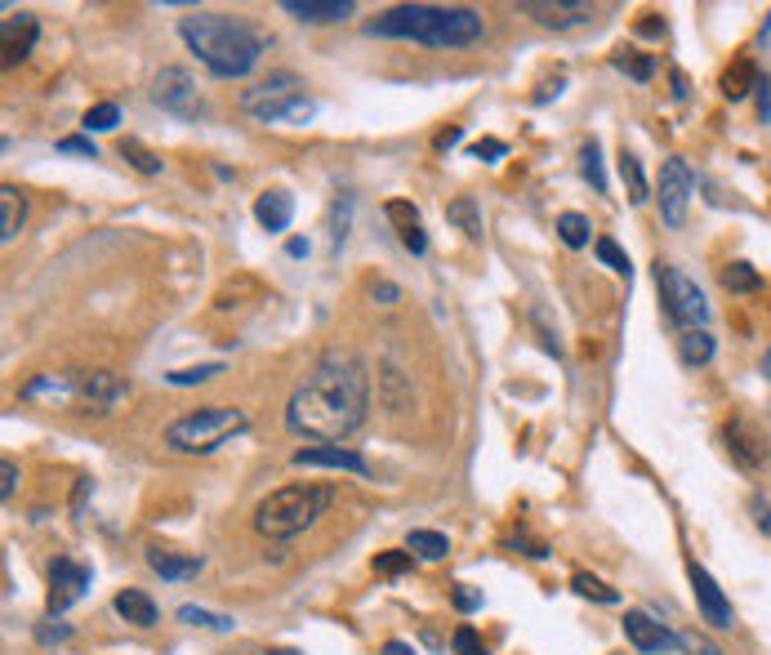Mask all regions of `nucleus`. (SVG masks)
I'll use <instances>...</instances> for the list:
<instances>
[{
  "instance_id": "f257e3e1",
  "label": "nucleus",
  "mask_w": 771,
  "mask_h": 655,
  "mask_svg": "<svg viewBox=\"0 0 771 655\" xmlns=\"http://www.w3.org/2000/svg\"><path fill=\"white\" fill-rule=\"evenodd\" d=\"M366 410H370V374L362 357L330 348L313 361V370L285 401V429L321 446H340L366 424Z\"/></svg>"
},
{
  "instance_id": "f03ea898",
  "label": "nucleus",
  "mask_w": 771,
  "mask_h": 655,
  "mask_svg": "<svg viewBox=\"0 0 771 655\" xmlns=\"http://www.w3.org/2000/svg\"><path fill=\"white\" fill-rule=\"evenodd\" d=\"M179 36L201 59V67L219 81L250 76L268 50V36L255 23L236 14H215V10H192L187 18H179Z\"/></svg>"
},
{
  "instance_id": "7ed1b4c3",
  "label": "nucleus",
  "mask_w": 771,
  "mask_h": 655,
  "mask_svg": "<svg viewBox=\"0 0 771 655\" xmlns=\"http://www.w3.org/2000/svg\"><path fill=\"white\" fill-rule=\"evenodd\" d=\"M366 36L415 40L428 50H464V45H477L487 36V23L468 5H393L366 23Z\"/></svg>"
},
{
  "instance_id": "20e7f679",
  "label": "nucleus",
  "mask_w": 771,
  "mask_h": 655,
  "mask_svg": "<svg viewBox=\"0 0 771 655\" xmlns=\"http://www.w3.org/2000/svg\"><path fill=\"white\" fill-rule=\"evenodd\" d=\"M326 508H330L326 486H304V482L281 486L255 504V531L264 540H295L326 518Z\"/></svg>"
},
{
  "instance_id": "39448f33",
  "label": "nucleus",
  "mask_w": 771,
  "mask_h": 655,
  "mask_svg": "<svg viewBox=\"0 0 771 655\" xmlns=\"http://www.w3.org/2000/svg\"><path fill=\"white\" fill-rule=\"evenodd\" d=\"M246 424H250L246 410H236V406H201V410L174 419L166 429V446L174 455H215L228 437L246 433Z\"/></svg>"
},
{
  "instance_id": "423d86ee",
  "label": "nucleus",
  "mask_w": 771,
  "mask_h": 655,
  "mask_svg": "<svg viewBox=\"0 0 771 655\" xmlns=\"http://www.w3.org/2000/svg\"><path fill=\"white\" fill-rule=\"evenodd\" d=\"M656 291H660V304L669 312V321H678L683 331H700L709 321V304H705V291L696 281L673 268V263H656Z\"/></svg>"
},
{
  "instance_id": "0eeeda50",
  "label": "nucleus",
  "mask_w": 771,
  "mask_h": 655,
  "mask_svg": "<svg viewBox=\"0 0 771 655\" xmlns=\"http://www.w3.org/2000/svg\"><path fill=\"white\" fill-rule=\"evenodd\" d=\"M692 193H696V174L683 157H669L664 170H660V219L669 227H683L687 219V206H692Z\"/></svg>"
},
{
  "instance_id": "6e6552de",
  "label": "nucleus",
  "mask_w": 771,
  "mask_h": 655,
  "mask_svg": "<svg viewBox=\"0 0 771 655\" xmlns=\"http://www.w3.org/2000/svg\"><path fill=\"white\" fill-rule=\"evenodd\" d=\"M152 99H157L166 112L197 116V81H192L187 67H161L157 81H152Z\"/></svg>"
},
{
  "instance_id": "1a4fd4ad",
  "label": "nucleus",
  "mask_w": 771,
  "mask_h": 655,
  "mask_svg": "<svg viewBox=\"0 0 771 655\" xmlns=\"http://www.w3.org/2000/svg\"><path fill=\"white\" fill-rule=\"evenodd\" d=\"M89 589V571L72 557H54L50 567V593H45V606H50V616H63L72 602H81V593Z\"/></svg>"
},
{
  "instance_id": "9d476101",
  "label": "nucleus",
  "mask_w": 771,
  "mask_h": 655,
  "mask_svg": "<svg viewBox=\"0 0 771 655\" xmlns=\"http://www.w3.org/2000/svg\"><path fill=\"white\" fill-rule=\"evenodd\" d=\"M687 576H692V589H696V602H700L705 625H713V629H732V625H736V611H732L727 593L718 589V580L700 567V561H687Z\"/></svg>"
},
{
  "instance_id": "9b49d317",
  "label": "nucleus",
  "mask_w": 771,
  "mask_h": 655,
  "mask_svg": "<svg viewBox=\"0 0 771 655\" xmlns=\"http://www.w3.org/2000/svg\"><path fill=\"white\" fill-rule=\"evenodd\" d=\"M517 14L536 18L540 27H553V32H566V27H580L593 18V5L585 0H522Z\"/></svg>"
},
{
  "instance_id": "f8f14e48",
  "label": "nucleus",
  "mask_w": 771,
  "mask_h": 655,
  "mask_svg": "<svg viewBox=\"0 0 771 655\" xmlns=\"http://www.w3.org/2000/svg\"><path fill=\"white\" fill-rule=\"evenodd\" d=\"M722 446L732 450V459H736L741 468L767 464V437L758 433V424H749V419H741V415L722 424Z\"/></svg>"
},
{
  "instance_id": "ddd939ff",
  "label": "nucleus",
  "mask_w": 771,
  "mask_h": 655,
  "mask_svg": "<svg viewBox=\"0 0 771 655\" xmlns=\"http://www.w3.org/2000/svg\"><path fill=\"white\" fill-rule=\"evenodd\" d=\"M299 76L295 72H272L268 81H259L255 89H246V94H241V108H246V112H268V108H281V103H291V99H299Z\"/></svg>"
},
{
  "instance_id": "4468645a",
  "label": "nucleus",
  "mask_w": 771,
  "mask_h": 655,
  "mask_svg": "<svg viewBox=\"0 0 771 655\" xmlns=\"http://www.w3.org/2000/svg\"><path fill=\"white\" fill-rule=\"evenodd\" d=\"M72 393H81L89 406L108 410V406H117V401L130 397V384L121 380V374H112V370H89V374H72Z\"/></svg>"
},
{
  "instance_id": "2eb2a0df",
  "label": "nucleus",
  "mask_w": 771,
  "mask_h": 655,
  "mask_svg": "<svg viewBox=\"0 0 771 655\" xmlns=\"http://www.w3.org/2000/svg\"><path fill=\"white\" fill-rule=\"evenodd\" d=\"M624 638H629L634 651H642V655H664V651L678 646V638H673L660 620H651L647 611H624Z\"/></svg>"
},
{
  "instance_id": "dca6fc26",
  "label": "nucleus",
  "mask_w": 771,
  "mask_h": 655,
  "mask_svg": "<svg viewBox=\"0 0 771 655\" xmlns=\"http://www.w3.org/2000/svg\"><path fill=\"white\" fill-rule=\"evenodd\" d=\"M291 464L295 468H340V473H357V478L370 473V464L353 446H308V450H295Z\"/></svg>"
},
{
  "instance_id": "f3484780",
  "label": "nucleus",
  "mask_w": 771,
  "mask_h": 655,
  "mask_svg": "<svg viewBox=\"0 0 771 655\" xmlns=\"http://www.w3.org/2000/svg\"><path fill=\"white\" fill-rule=\"evenodd\" d=\"M281 10L291 14L295 23H308V27H326V23H344L357 14L353 0H281Z\"/></svg>"
},
{
  "instance_id": "a211bd4d",
  "label": "nucleus",
  "mask_w": 771,
  "mask_h": 655,
  "mask_svg": "<svg viewBox=\"0 0 771 655\" xmlns=\"http://www.w3.org/2000/svg\"><path fill=\"white\" fill-rule=\"evenodd\" d=\"M255 219H259L264 232H285V227H291V219H295V197L281 193V187H272V193H264L255 201Z\"/></svg>"
},
{
  "instance_id": "6ab92c4d",
  "label": "nucleus",
  "mask_w": 771,
  "mask_h": 655,
  "mask_svg": "<svg viewBox=\"0 0 771 655\" xmlns=\"http://www.w3.org/2000/svg\"><path fill=\"white\" fill-rule=\"evenodd\" d=\"M148 567L161 576V580H192L201 567H206V557L197 553H166V548H148Z\"/></svg>"
},
{
  "instance_id": "aec40b11",
  "label": "nucleus",
  "mask_w": 771,
  "mask_h": 655,
  "mask_svg": "<svg viewBox=\"0 0 771 655\" xmlns=\"http://www.w3.org/2000/svg\"><path fill=\"white\" fill-rule=\"evenodd\" d=\"M112 606H117V616H121L125 625H138V629H152L157 616H161V611H157V602H152L148 593H143V589H121Z\"/></svg>"
},
{
  "instance_id": "412c9836",
  "label": "nucleus",
  "mask_w": 771,
  "mask_h": 655,
  "mask_svg": "<svg viewBox=\"0 0 771 655\" xmlns=\"http://www.w3.org/2000/svg\"><path fill=\"white\" fill-rule=\"evenodd\" d=\"M23 219H27V201H23V193L19 187H0V242H14L19 232H23Z\"/></svg>"
},
{
  "instance_id": "4be33fe9",
  "label": "nucleus",
  "mask_w": 771,
  "mask_h": 655,
  "mask_svg": "<svg viewBox=\"0 0 771 655\" xmlns=\"http://www.w3.org/2000/svg\"><path fill=\"white\" fill-rule=\"evenodd\" d=\"M0 32H5V63H23L27 50H32V40H36V18L32 14H19V23L5 18Z\"/></svg>"
},
{
  "instance_id": "5701e85b",
  "label": "nucleus",
  "mask_w": 771,
  "mask_h": 655,
  "mask_svg": "<svg viewBox=\"0 0 771 655\" xmlns=\"http://www.w3.org/2000/svg\"><path fill=\"white\" fill-rule=\"evenodd\" d=\"M758 81H762V76H758V67H754V59H736L727 72H722V94H727L732 103H741L749 89H758Z\"/></svg>"
},
{
  "instance_id": "b1692460",
  "label": "nucleus",
  "mask_w": 771,
  "mask_h": 655,
  "mask_svg": "<svg viewBox=\"0 0 771 655\" xmlns=\"http://www.w3.org/2000/svg\"><path fill=\"white\" fill-rule=\"evenodd\" d=\"M620 178H624V193H629V201H634V206H647L651 183H647L642 161H638L634 152H620Z\"/></svg>"
},
{
  "instance_id": "393cba45",
  "label": "nucleus",
  "mask_w": 771,
  "mask_h": 655,
  "mask_svg": "<svg viewBox=\"0 0 771 655\" xmlns=\"http://www.w3.org/2000/svg\"><path fill=\"white\" fill-rule=\"evenodd\" d=\"M713 335L705 331V325H700V331H683L678 335V357L687 361V366H709L713 361Z\"/></svg>"
},
{
  "instance_id": "a878e982",
  "label": "nucleus",
  "mask_w": 771,
  "mask_h": 655,
  "mask_svg": "<svg viewBox=\"0 0 771 655\" xmlns=\"http://www.w3.org/2000/svg\"><path fill=\"white\" fill-rule=\"evenodd\" d=\"M718 276H722V286H727L732 295H749V291H762V272H758L754 263H745V259L727 263V268H722Z\"/></svg>"
},
{
  "instance_id": "bb28decb",
  "label": "nucleus",
  "mask_w": 771,
  "mask_h": 655,
  "mask_svg": "<svg viewBox=\"0 0 771 655\" xmlns=\"http://www.w3.org/2000/svg\"><path fill=\"white\" fill-rule=\"evenodd\" d=\"M446 219L464 232L468 242H481V210H477V201H473V197H455V201L446 206Z\"/></svg>"
},
{
  "instance_id": "cd10ccee",
  "label": "nucleus",
  "mask_w": 771,
  "mask_h": 655,
  "mask_svg": "<svg viewBox=\"0 0 771 655\" xmlns=\"http://www.w3.org/2000/svg\"><path fill=\"white\" fill-rule=\"evenodd\" d=\"M406 553L424 557V561H442V557L451 553V540H446L442 531H411V535H406Z\"/></svg>"
},
{
  "instance_id": "c85d7f7f",
  "label": "nucleus",
  "mask_w": 771,
  "mask_h": 655,
  "mask_svg": "<svg viewBox=\"0 0 771 655\" xmlns=\"http://www.w3.org/2000/svg\"><path fill=\"white\" fill-rule=\"evenodd\" d=\"M589 219L580 214V210H566V214H558V237H562V246L566 250H585L589 246Z\"/></svg>"
},
{
  "instance_id": "c756f323",
  "label": "nucleus",
  "mask_w": 771,
  "mask_h": 655,
  "mask_svg": "<svg viewBox=\"0 0 771 655\" xmlns=\"http://www.w3.org/2000/svg\"><path fill=\"white\" fill-rule=\"evenodd\" d=\"M179 620L183 625H192V629H210V633H232L236 629V620L232 616H215V611H206V606H179Z\"/></svg>"
},
{
  "instance_id": "7c9ffc66",
  "label": "nucleus",
  "mask_w": 771,
  "mask_h": 655,
  "mask_svg": "<svg viewBox=\"0 0 771 655\" xmlns=\"http://www.w3.org/2000/svg\"><path fill=\"white\" fill-rule=\"evenodd\" d=\"M121 157L138 170V174H161V157L152 148H143L138 138H121Z\"/></svg>"
},
{
  "instance_id": "2f4dec72",
  "label": "nucleus",
  "mask_w": 771,
  "mask_h": 655,
  "mask_svg": "<svg viewBox=\"0 0 771 655\" xmlns=\"http://www.w3.org/2000/svg\"><path fill=\"white\" fill-rule=\"evenodd\" d=\"M580 170H585V178L593 183V193H607V170H602V148H598V138H589V144L580 148Z\"/></svg>"
},
{
  "instance_id": "473e14b6",
  "label": "nucleus",
  "mask_w": 771,
  "mask_h": 655,
  "mask_svg": "<svg viewBox=\"0 0 771 655\" xmlns=\"http://www.w3.org/2000/svg\"><path fill=\"white\" fill-rule=\"evenodd\" d=\"M571 589L580 593V597L602 602V606H615V602H620V593H615V589H607V584H602L598 576H589V571H575V576H571Z\"/></svg>"
},
{
  "instance_id": "72a5a7b5",
  "label": "nucleus",
  "mask_w": 771,
  "mask_h": 655,
  "mask_svg": "<svg viewBox=\"0 0 771 655\" xmlns=\"http://www.w3.org/2000/svg\"><path fill=\"white\" fill-rule=\"evenodd\" d=\"M317 108L304 99V94H299V99H291V103H281V108H268V112H259V121L264 125H281V121H308Z\"/></svg>"
},
{
  "instance_id": "f704fd0d",
  "label": "nucleus",
  "mask_w": 771,
  "mask_h": 655,
  "mask_svg": "<svg viewBox=\"0 0 771 655\" xmlns=\"http://www.w3.org/2000/svg\"><path fill=\"white\" fill-rule=\"evenodd\" d=\"M85 134H103V129H117L121 125V108L117 103H94L85 116H81Z\"/></svg>"
},
{
  "instance_id": "c9c22d12",
  "label": "nucleus",
  "mask_w": 771,
  "mask_h": 655,
  "mask_svg": "<svg viewBox=\"0 0 771 655\" xmlns=\"http://www.w3.org/2000/svg\"><path fill=\"white\" fill-rule=\"evenodd\" d=\"M215 374H223L219 361H210V366H192V370H170V374H166V384L187 388V384H206V380H215Z\"/></svg>"
},
{
  "instance_id": "e433bc0d",
  "label": "nucleus",
  "mask_w": 771,
  "mask_h": 655,
  "mask_svg": "<svg viewBox=\"0 0 771 655\" xmlns=\"http://www.w3.org/2000/svg\"><path fill=\"white\" fill-rule=\"evenodd\" d=\"M411 567H415V553H397V548L375 553V576H406Z\"/></svg>"
},
{
  "instance_id": "4c0bfd02",
  "label": "nucleus",
  "mask_w": 771,
  "mask_h": 655,
  "mask_svg": "<svg viewBox=\"0 0 771 655\" xmlns=\"http://www.w3.org/2000/svg\"><path fill=\"white\" fill-rule=\"evenodd\" d=\"M678 651H683V655H722V646H718L713 638H705L700 629L678 633Z\"/></svg>"
},
{
  "instance_id": "58836bf2",
  "label": "nucleus",
  "mask_w": 771,
  "mask_h": 655,
  "mask_svg": "<svg viewBox=\"0 0 771 655\" xmlns=\"http://www.w3.org/2000/svg\"><path fill=\"white\" fill-rule=\"evenodd\" d=\"M593 255H598L607 268H615V272H624V276H629V255H624V250H620L611 237H598V242H593Z\"/></svg>"
},
{
  "instance_id": "ea45409f",
  "label": "nucleus",
  "mask_w": 771,
  "mask_h": 655,
  "mask_svg": "<svg viewBox=\"0 0 771 655\" xmlns=\"http://www.w3.org/2000/svg\"><path fill=\"white\" fill-rule=\"evenodd\" d=\"M383 214L397 223V237H402V232H415V227H419V210H415L411 201H389V206H383Z\"/></svg>"
},
{
  "instance_id": "a19ab883",
  "label": "nucleus",
  "mask_w": 771,
  "mask_h": 655,
  "mask_svg": "<svg viewBox=\"0 0 771 655\" xmlns=\"http://www.w3.org/2000/svg\"><path fill=\"white\" fill-rule=\"evenodd\" d=\"M615 67H620V72H629L634 81H651L656 59H651V54H620V59H615Z\"/></svg>"
},
{
  "instance_id": "79ce46f5",
  "label": "nucleus",
  "mask_w": 771,
  "mask_h": 655,
  "mask_svg": "<svg viewBox=\"0 0 771 655\" xmlns=\"http://www.w3.org/2000/svg\"><path fill=\"white\" fill-rule=\"evenodd\" d=\"M451 646H455V655H491V651H487V642H481V638H477V629H468V625H460V629H455Z\"/></svg>"
},
{
  "instance_id": "37998d69",
  "label": "nucleus",
  "mask_w": 771,
  "mask_h": 655,
  "mask_svg": "<svg viewBox=\"0 0 771 655\" xmlns=\"http://www.w3.org/2000/svg\"><path fill=\"white\" fill-rule=\"evenodd\" d=\"M348 210H353V201L344 197L340 206H334V232H330V242H334V250L344 246V237H348Z\"/></svg>"
},
{
  "instance_id": "c03bdc74",
  "label": "nucleus",
  "mask_w": 771,
  "mask_h": 655,
  "mask_svg": "<svg viewBox=\"0 0 771 655\" xmlns=\"http://www.w3.org/2000/svg\"><path fill=\"white\" fill-rule=\"evenodd\" d=\"M504 152H509V144H500V138H477V144H473L477 161H500Z\"/></svg>"
},
{
  "instance_id": "a18cd8bd",
  "label": "nucleus",
  "mask_w": 771,
  "mask_h": 655,
  "mask_svg": "<svg viewBox=\"0 0 771 655\" xmlns=\"http://www.w3.org/2000/svg\"><path fill=\"white\" fill-rule=\"evenodd\" d=\"M451 602H455V611H477V606H481V593H473L468 584H460V589L451 593Z\"/></svg>"
},
{
  "instance_id": "49530a36",
  "label": "nucleus",
  "mask_w": 771,
  "mask_h": 655,
  "mask_svg": "<svg viewBox=\"0 0 771 655\" xmlns=\"http://www.w3.org/2000/svg\"><path fill=\"white\" fill-rule=\"evenodd\" d=\"M36 638H40L45 646H54V642H68V638H72V629H68V625H54V620H50V625H40V629H36Z\"/></svg>"
},
{
  "instance_id": "de8ad7c7",
  "label": "nucleus",
  "mask_w": 771,
  "mask_h": 655,
  "mask_svg": "<svg viewBox=\"0 0 771 655\" xmlns=\"http://www.w3.org/2000/svg\"><path fill=\"white\" fill-rule=\"evenodd\" d=\"M59 152H68V157H89V161H94V144H89V138H59Z\"/></svg>"
},
{
  "instance_id": "09e8293b",
  "label": "nucleus",
  "mask_w": 771,
  "mask_h": 655,
  "mask_svg": "<svg viewBox=\"0 0 771 655\" xmlns=\"http://www.w3.org/2000/svg\"><path fill=\"white\" fill-rule=\"evenodd\" d=\"M14 486H19V468H14V459H5V464H0V495H14Z\"/></svg>"
},
{
  "instance_id": "8fccbe9b",
  "label": "nucleus",
  "mask_w": 771,
  "mask_h": 655,
  "mask_svg": "<svg viewBox=\"0 0 771 655\" xmlns=\"http://www.w3.org/2000/svg\"><path fill=\"white\" fill-rule=\"evenodd\" d=\"M749 512H754V527H758L762 535H771V508H767L762 499H749Z\"/></svg>"
},
{
  "instance_id": "3c124183",
  "label": "nucleus",
  "mask_w": 771,
  "mask_h": 655,
  "mask_svg": "<svg viewBox=\"0 0 771 655\" xmlns=\"http://www.w3.org/2000/svg\"><path fill=\"white\" fill-rule=\"evenodd\" d=\"M758 116L771 125V81H758Z\"/></svg>"
},
{
  "instance_id": "603ef678",
  "label": "nucleus",
  "mask_w": 771,
  "mask_h": 655,
  "mask_svg": "<svg viewBox=\"0 0 771 655\" xmlns=\"http://www.w3.org/2000/svg\"><path fill=\"white\" fill-rule=\"evenodd\" d=\"M370 295H375L379 304H397V286H393V281H375Z\"/></svg>"
},
{
  "instance_id": "864d4df0",
  "label": "nucleus",
  "mask_w": 771,
  "mask_h": 655,
  "mask_svg": "<svg viewBox=\"0 0 771 655\" xmlns=\"http://www.w3.org/2000/svg\"><path fill=\"white\" fill-rule=\"evenodd\" d=\"M379 655H415V646L411 642H383Z\"/></svg>"
},
{
  "instance_id": "5fc2aeb1",
  "label": "nucleus",
  "mask_w": 771,
  "mask_h": 655,
  "mask_svg": "<svg viewBox=\"0 0 771 655\" xmlns=\"http://www.w3.org/2000/svg\"><path fill=\"white\" fill-rule=\"evenodd\" d=\"M460 138H464L460 129H446V134H438V152H451V148L460 144Z\"/></svg>"
},
{
  "instance_id": "6e6d98bb",
  "label": "nucleus",
  "mask_w": 771,
  "mask_h": 655,
  "mask_svg": "<svg viewBox=\"0 0 771 655\" xmlns=\"http://www.w3.org/2000/svg\"><path fill=\"white\" fill-rule=\"evenodd\" d=\"M638 32H642V36H660V32H664V23H638Z\"/></svg>"
},
{
  "instance_id": "4d7b16f0",
  "label": "nucleus",
  "mask_w": 771,
  "mask_h": 655,
  "mask_svg": "<svg viewBox=\"0 0 771 655\" xmlns=\"http://www.w3.org/2000/svg\"><path fill=\"white\" fill-rule=\"evenodd\" d=\"M762 374H767V380H771V348H767V357H762Z\"/></svg>"
},
{
  "instance_id": "13d9d810",
  "label": "nucleus",
  "mask_w": 771,
  "mask_h": 655,
  "mask_svg": "<svg viewBox=\"0 0 771 655\" xmlns=\"http://www.w3.org/2000/svg\"><path fill=\"white\" fill-rule=\"evenodd\" d=\"M268 655H299V651H268Z\"/></svg>"
}]
</instances>
